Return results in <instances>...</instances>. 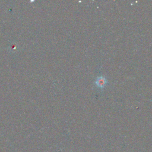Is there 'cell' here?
<instances>
[{
  "mask_svg": "<svg viewBox=\"0 0 152 152\" xmlns=\"http://www.w3.org/2000/svg\"><path fill=\"white\" fill-rule=\"evenodd\" d=\"M96 85H97L98 87H103L106 83V80L104 77H100L98 78L97 81H96Z\"/></svg>",
  "mask_w": 152,
  "mask_h": 152,
  "instance_id": "cell-1",
  "label": "cell"
}]
</instances>
